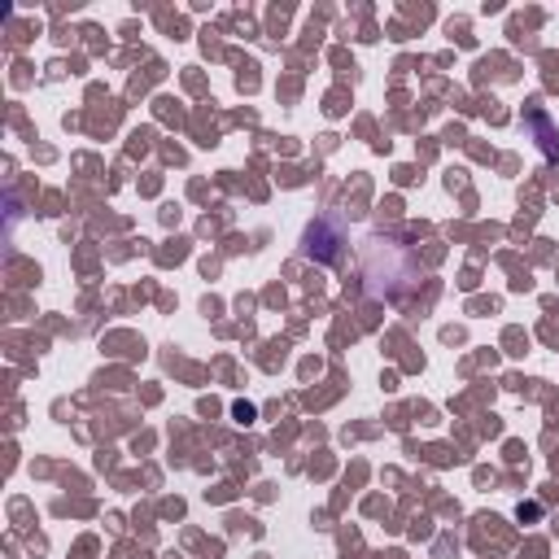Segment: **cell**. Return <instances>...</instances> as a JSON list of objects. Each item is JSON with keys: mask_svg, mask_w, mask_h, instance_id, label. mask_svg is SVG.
Here are the masks:
<instances>
[{"mask_svg": "<svg viewBox=\"0 0 559 559\" xmlns=\"http://www.w3.org/2000/svg\"><path fill=\"white\" fill-rule=\"evenodd\" d=\"M528 127L542 135V148H546V157H555V153H559V131H550L542 114H533V118H528Z\"/></svg>", "mask_w": 559, "mask_h": 559, "instance_id": "cell-1", "label": "cell"}]
</instances>
